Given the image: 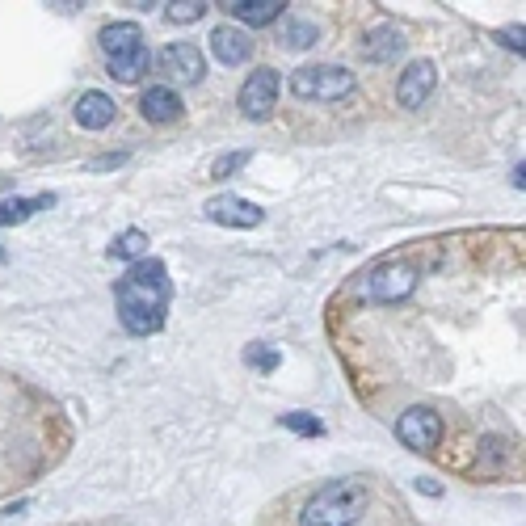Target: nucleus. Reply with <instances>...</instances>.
<instances>
[{"instance_id": "f257e3e1", "label": "nucleus", "mask_w": 526, "mask_h": 526, "mask_svg": "<svg viewBox=\"0 0 526 526\" xmlns=\"http://www.w3.org/2000/svg\"><path fill=\"white\" fill-rule=\"evenodd\" d=\"M173 299V282L165 261L144 257L127 266V274L114 282V303H118V320L131 337H152L165 329V312Z\"/></svg>"}, {"instance_id": "f03ea898", "label": "nucleus", "mask_w": 526, "mask_h": 526, "mask_svg": "<svg viewBox=\"0 0 526 526\" xmlns=\"http://www.w3.org/2000/svg\"><path fill=\"white\" fill-rule=\"evenodd\" d=\"M371 505L367 484L358 480H333L325 484L299 514V526H354Z\"/></svg>"}, {"instance_id": "7ed1b4c3", "label": "nucleus", "mask_w": 526, "mask_h": 526, "mask_svg": "<svg viewBox=\"0 0 526 526\" xmlns=\"http://www.w3.org/2000/svg\"><path fill=\"white\" fill-rule=\"evenodd\" d=\"M291 93L303 101H341L354 93V76L337 64H308L291 76Z\"/></svg>"}, {"instance_id": "20e7f679", "label": "nucleus", "mask_w": 526, "mask_h": 526, "mask_svg": "<svg viewBox=\"0 0 526 526\" xmlns=\"http://www.w3.org/2000/svg\"><path fill=\"white\" fill-rule=\"evenodd\" d=\"M417 278H421V270L413 266V261L392 257V261H383V266H375L367 274V291L379 303H400V299H409L417 291Z\"/></svg>"}, {"instance_id": "39448f33", "label": "nucleus", "mask_w": 526, "mask_h": 526, "mask_svg": "<svg viewBox=\"0 0 526 526\" xmlns=\"http://www.w3.org/2000/svg\"><path fill=\"white\" fill-rule=\"evenodd\" d=\"M396 438L404 442L409 451H434L442 442V417L434 409H426V404H413V409H404L400 421H396Z\"/></svg>"}, {"instance_id": "423d86ee", "label": "nucleus", "mask_w": 526, "mask_h": 526, "mask_svg": "<svg viewBox=\"0 0 526 526\" xmlns=\"http://www.w3.org/2000/svg\"><path fill=\"white\" fill-rule=\"evenodd\" d=\"M278 89H282V80H278L274 68H257V72H249V80L240 85V114L253 118V123H266V118L274 114Z\"/></svg>"}, {"instance_id": "0eeeda50", "label": "nucleus", "mask_w": 526, "mask_h": 526, "mask_svg": "<svg viewBox=\"0 0 526 526\" xmlns=\"http://www.w3.org/2000/svg\"><path fill=\"white\" fill-rule=\"evenodd\" d=\"M207 219L211 224H224V228H240V232H249V228H257L261 219H266V211L257 207V202H249V198H236V194H215L207 207Z\"/></svg>"}, {"instance_id": "6e6552de", "label": "nucleus", "mask_w": 526, "mask_h": 526, "mask_svg": "<svg viewBox=\"0 0 526 526\" xmlns=\"http://www.w3.org/2000/svg\"><path fill=\"white\" fill-rule=\"evenodd\" d=\"M434 85H438V68L430 64V59H413L396 80V101L404 110H417V106H426L430 101Z\"/></svg>"}, {"instance_id": "1a4fd4ad", "label": "nucleus", "mask_w": 526, "mask_h": 526, "mask_svg": "<svg viewBox=\"0 0 526 526\" xmlns=\"http://www.w3.org/2000/svg\"><path fill=\"white\" fill-rule=\"evenodd\" d=\"M160 72L181 80V85H198L202 76H207V59L194 43H169L160 51Z\"/></svg>"}, {"instance_id": "9d476101", "label": "nucleus", "mask_w": 526, "mask_h": 526, "mask_svg": "<svg viewBox=\"0 0 526 526\" xmlns=\"http://www.w3.org/2000/svg\"><path fill=\"white\" fill-rule=\"evenodd\" d=\"M72 114H76V123L85 127V131H106L110 123H114V114H118V106H114V97H106V93H80V101L72 106Z\"/></svg>"}, {"instance_id": "9b49d317", "label": "nucleus", "mask_w": 526, "mask_h": 526, "mask_svg": "<svg viewBox=\"0 0 526 526\" xmlns=\"http://www.w3.org/2000/svg\"><path fill=\"white\" fill-rule=\"evenodd\" d=\"M97 43H101V51H106V59H123V55L144 47V30H139L135 22H110V26H101Z\"/></svg>"}, {"instance_id": "f8f14e48", "label": "nucleus", "mask_w": 526, "mask_h": 526, "mask_svg": "<svg viewBox=\"0 0 526 526\" xmlns=\"http://www.w3.org/2000/svg\"><path fill=\"white\" fill-rule=\"evenodd\" d=\"M139 110H144L148 123L165 127V123H177L181 118V97L169 85H152V89H144V97H139Z\"/></svg>"}, {"instance_id": "ddd939ff", "label": "nucleus", "mask_w": 526, "mask_h": 526, "mask_svg": "<svg viewBox=\"0 0 526 526\" xmlns=\"http://www.w3.org/2000/svg\"><path fill=\"white\" fill-rule=\"evenodd\" d=\"M404 51H409V43H404V34L396 26H375L367 34V43H362V55H367L371 64H396Z\"/></svg>"}, {"instance_id": "4468645a", "label": "nucleus", "mask_w": 526, "mask_h": 526, "mask_svg": "<svg viewBox=\"0 0 526 526\" xmlns=\"http://www.w3.org/2000/svg\"><path fill=\"white\" fill-rule=\"evenodd\" d=\"M211 51H215L219 64L236 68V64H245V59L253 55V43H249V34H245V30H236V26H215V34H211Z\"/></svg>"}, {"instance_id": "2eb2a0df", "label": "nucleus", "mask_w": 526, "mask_h": 526, "mask_svg": "<svg viewBox=\"0 0 526 526\" xmlns=\"http://www.w3.org/2000/svg\"><path fill=\"white\" fill-rule=\"evenodd\" d=\"M236 22H245L249 30H257V26H274L278 17H282V0H232V5H224Z\"/></svg>"}, {"instance_id": "dca6fc26", "label": "nucleus", "mask_w": 526, "mask_h": 526, "mask_svg": "<svg viewBox=\"0 0 526 526\" xmlns=\"http://www.w3.org/2000/svg\"><path fill=\"white\" fill-rule=\"evenodd\" d=\"M55 194H38V198H0V228H13V224H26L34 211L51 207Z\"/></svg>"}, {"instance_id": "f3484780", "label": "nucleus", "mask_w": 526, "mask_h": 526, "mask_svg": "<svg viewBox=\"0 0 526 526\" xmlns=\"http://www.w3.org/2000/svg\"><path fill=\"white\" fill-rule=\"evenodd\" d=\"M110 257H114V261H127V266L144 261V257H148V232H139V228L118 232L114 245H110Z\"/></svg>"}, {"instance_id": "a211bd4d", "label": "nucleus", "mask_w": 526, "mask_h": 526, "mask_svg": "<svg viewBox=\"0 0 526 526\" xmlns=\"http://www.w3.org/2000/svg\"><path fill=\"white\" fill-rule=\"evenodd\" d=\"M106 64H110V76H114V80H123V85H135L139 76H148L152 55H148V47H139V51L123 55V59H106Z\"/></svg>"}, {"instance_id": "6ab92c4d", "label": "nucleus", "mask_w": 526, "mask_h": 526, "mask_svg": "<svg viewBox=\"0 0 526 526\" xmlns=\"http://www.w3.org/2000/svg\"><path fill=\"white\" fill-rule=\"evenodd\" d=\"M282 43H287L291 51H308V47L320 43V30H316V22H299V17H291L287 30H282Z\"/></svg>"}, {"instance_id": "aec40b11", "label": "nucleus", "mask_w": 526, "mask_h": 526, "mask_svg": "<svg viewBox=\"0 0 526 526\" xmlns=\"http://www.w3.org/2000/svg\"><path fill=\"white\" fill-rule=\"evenodd\" d=\"M278 362H282V350H278V346H270V341H253V346L245 350V367L261 371V375L278 371Z\"/></svg>"}, {"instance_id": "412c9836", "label": "nucleus", "mask_w": 526, "mask_h": 526, "mask_svg": "<svg viewBox=\"0 0 526 526\" xmlns=\"http://www.w3.org/2000/svg\"><path fill=\"white\" fill-rule=\"evenodd\" d=\"M249 165V148H240V152H228V156H215V165H211V177L215 181H228L232 173H240Z\"/></svg>"}, {"instance_id": "4be33fe9", "label": "nucleus", "mask_w": 526, "mask_h": 526, "mask_svg": "<svg viewBox=\"0 0 526 526\" xmlns=\"http://www.w3.org/2000/svg\"><path fill=\"white\" fill-rule=\"evenodd\" d=\"M282 426L295 430V434H312V438L325 434V421L312 417V413H282Z\"/></svg>"}, {"instance_id": "5701e85b", "label": "nucleus", "mask_w": 526, "mask_h": 526, "mask_svg": "<svg viewBox=\"0 0 526 526\" xmlns=\"http://www.w3.org/2000/svg\"><path fill=\"white\" fill-rule=\"evenodd\" d=\"M202 13H207V5H202V0H186V5H169V22H202Z\"/></svg>"}, {"instance_id": "b1692460", "label": "nucleus", "mask_w": 526, "mask_h": 526, "mask_svg": "<svg viewBox=\"0 0 526 526\" xmlns=\"http://www.w3.org/2000/svg\"><path fill=\"white\" fill-rule=\"evenodd\" d=\"M497 38H501V43L510 47V51H518V55L526 51V30H522V26H510V30H501Z\"/></svg>"}, {"instance_id": "393cba45", "label": "nucleus", "mask_w": 526, "mask_h": 526, "mask_svg": "<svg viewBox=\"0 0 526 526\" xmlns=\"http://www.w3.org/2000/svg\"><path fill=\"white\" fill-rule=\"evenodd\" d=\"M417 489H421V493H430V497H438V493H442L434 480H417Z\"/></svg>"}, {"instance_id": "a878e982", "label": "nucleus", "mask_w": 526, "mask_h": 526, "mask_svg": "<svg viewBox=\"0 0 526 526\" xmlns=\"http://www.w3.org/2000/svg\"><path fill=\"white\" fill-rule=\"evenodd\" d=\"M514 186H518V190L526 186V165H522V160H518V169H514Z\"/></svg>"}, {"instance_id": "bb28decb", "label": "nucleus", "mask_w": 526, "mask_h": 526, "mask_svg": "<svg viewBox=\"0 0 526 526\" xmlns=\"http://www.w3.org/2000/svg\"><path fill=\"white\" fill-rule=\"evenodd\" d=\"M0 261H5V249H0Z\"/></svg>"}]
</instances>
